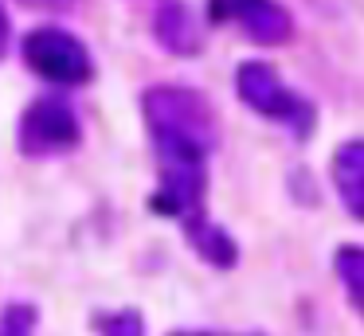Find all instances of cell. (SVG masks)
Instances as JSON below:
<instances>
[{"instance_id":"obj_1","label":"cell","mask_w":364,"mask_h":336,"mask_svg":"<svg viewBox=\"0 0 364 336\" xmlns=\"http://www.w3.org/2000/svg\"><path fill=\"white\" fill-rule=\"evenodd\" d=\"M145 121L161 161H200L220 141V121L204 94L188 86H149L141 98Z\"/></svg>"},{"instance_id":"obj_2","label":"cell","mask_w":364,"mask_h":336,"mask_svg":"<svg viewBox=\"0 0 364 336\" xmlns=\"http://www.w3.org/2000/svg\"><path fill=\"white\" fill-rule=\"evenodd\" d=\"M235 90L243 98V106H251L255 114L262 117H274V121L290 125L294 133L306 137L309 125H314V109L298 98L294 90H286L278 70L270 63H243L235 75Z\"/></svg>"},{"instance_id":"obj_3","label":"cell","mask_w":364,"mask_h":336,"mask_svg":"<svg viewBox=\"0 0 364 336\" xmlns=\"http://www.w3.org/2000/svg\"><path fill=\"white\" fill-rule=\"evenodd\" d=\"M24 63L40 78L59 86H82L95 75L90 51L63 28H36L24 36Z\"/></svg>"},{"instance_id":"obj_4","label":"cell","mask_w":364,"mask_h":336,"mask_svg":"<svg viewBox=\"0 0 364 336\" xmlns=\"http://www.w3.org/2000/svg\"><path fill=\"white\" fill-rule=\"evenodd\" d=\"M82 137L79 117L63 98H40L20 117V148L28 156H51L75 148Z\"/></svg>"},{"instance_id":"obj_5","label":"cell","mask_w":364,"mask_h":336,"mask_svg":"<svg viewBox=\"0 0 364 336\" xmlns=\"http://www.w3.org/2000/svg\"><path fill=\"white\" fill-rule=\"evenodd\" d=\"M212 20L215 23H239L247 39L262 47H278L294 36V20L282 4L274 0H212Z\"/></svg>"},{"instance_id":"obj_6","label":"cell","mask_w":364,"mask_h":336,"mask_svg":"<svg viewBox=\"0 0 364 336\" xmlns=\"http://www.w3.org/2000/svg\"><path fill=\"white\" fill-rule=\"evenodd\" d=\"M153 211L173 219L200 215L204 203V164L200 161H161V188L153 195Z\"/></svg>"},{"instance_id":"obj_7","label":"cell","mask_w":364,"mask_h":336,"mask_svg":"<svg viewBox=\"0 0 364 336\" xmlns=\"http://www.w3.org/2000/svg\"><path fill=\"white\" fill-rule=\"evenodd\" d=\"M329 172H333V188H337L345 211L364 223V141H345V145H337Z\"/></svg>"},{"instance_id":"obj_8","label":"cell","mask_w":364,"mask_h":336,"mask_svg":"<svg viewBox=\"0 0 364 336\" xmlns=\"http://www.w3.org/2000/svg\"><path fill=\"white\" fill-rule=\"evenodd\" d=\"M153 31H157V43L173 55H196L204 47V36H200V23L181 0H165L157 8V20H153Z\"/></svg>"},{"instance_id":"obj_9","label":"cell","mask_w":364,"mask_h":336,"mask_svg":"<svg viewBox=\"0 0 364 336\" xmlns=\"http://www.w3.org/2000/svg\"><path fill=\"white\" fill-rule=\"evenodd\" d=\"M184 227H188L192 250H196L204 262H212L215 270H231V266L239 262L235 239H231L220 223H212V219H204V215H192V219H184Z\"/></svg>"},{"instance_id":"obj_10","label":"cell","mask_w":364,"mask_h":336,"mask_svg":"<svg viewBox=\"0 0 364 336\" xmlns=\"http://www.w3.org/2000/svg\"><path fill=\"white\" fill-rule=\"evenodd\" d=\"M333 266H337V278L345 286L353 309L364 317V246H341Z\"/></svg>"},{"instance_id":"obj_11","label":"cell","mask_w":364,"mask_h":336,"mask_svg":"<svg viewBox=\"0 0 364 336\" xmlns=\"http://www.w3.org/2000/svg\"><path fill=\"white\" fill-rule=\"evenodd\" d=\"M98 336H145V320L137 309H118V313H102L95 317Z\"/></svg>"},{"instance_id":"obj_12","label":"cell","mask_w":364,"mask_h":336,"mask_svg":"<svg viewBox=\"0 0 364 336\" xmlns=\"http://www.w3.org/2000/svg\"><path fill=\"white\" fill-rule=\"evenodd\" d=\"M32 317H36V313L28 309V305H12V309L4 313V336H28Z\"/></svg>"},{"instance_id":"obj_13","label":"cell","mask_w":364,"mask_h":336,"mask_svg":"<svg viewBox=\"0 0 364 336\" xmlns=\"http://www.w3.org/2000/svg\"><path fill=\"white\" fill-rule=\"evenodd\" d=\"M9 36H12V28H9V12L0 8V55H4V47H9Z\"/></svg>"},{"instance_id":"obj_14","label":"cell","mask_w":364,"mask_h":336,"mask_svg":"<svg viewBox=\"0 0 364 336\" xmlns=\"http://www.w3.org/2000/svg\"><path fill=\"white\" fill-rule=\"evenodd\" d=\"M168 336H223V332H212V328H176Z\"/></svg>"},{"instance_id":"obj_15","label":"cell","mask_w":364,"mask_h":336,"mask_svg":"<svg viewBox=\"0 0 364 336\" xmlns=\"http://www.w3.org/2000/svg\"><path fill=\"white\" fill-rule=\"evenodd\" d=\"M255 336H259V332H255Z\"/></svg>"}]
</instances>
